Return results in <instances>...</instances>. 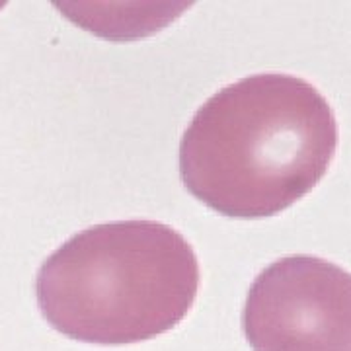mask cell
<instances>
[{"label": "cell", "mask_w": 351, "mask_h": 351, "mask_svg": "<svg viewBox=\"0 0 351 351\" xmlns=\"http://www.w3.org/2000/svg\"><path fill=\"white\" fill-rule=\"evenodd\" d=\"M199 262L156 221L90 226L41 263L36 297L53 330L76 341L127 346L176 328L193 306Z\"/></svg>", "instance_id": "cell-2"}, {"label": "cell", "mask_w": 351, "mask_h": 351, "mask_svg": "<svg viewBox=\"0 0 351 351\" xmlns=\"http://www.w3.org/2000/svg\"><path fill=\"white\" fill-rule=\"evenodd\" d=\"M242 328L254 351H351V274L287 256L254 279Z\"/></svg>", "instance_id": "cell-3"}, {"label": "cell", "mask_w": 351, "mask_h": 351, "mask_svg": "<svg viewBox=\"0 0 351 351\" xmlns=\"http://www.w3.org/2000/svg\"><path fill=\"white\" fill-rule=\"evenodd\" d=\"M338 147V121L316 88L265 73L213 94L180 143L189 193L225 217L281 213L324 178Z\"/></svg>", "instance_id": "cell-1"}]
</instances>
